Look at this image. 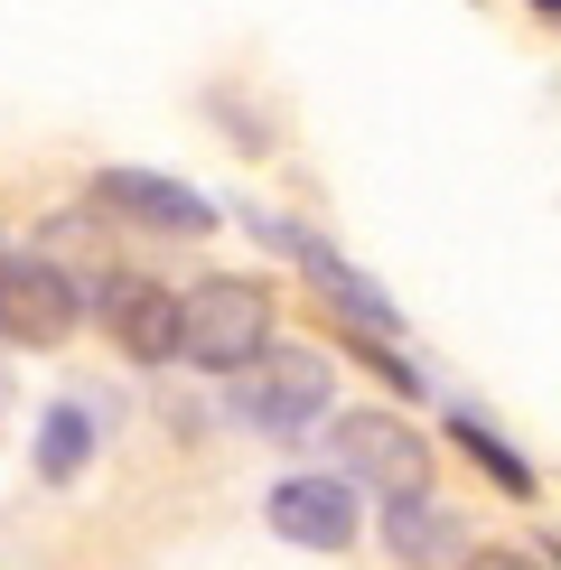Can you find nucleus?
<instances>
[{
  "mask_svg": "<svg viewBox=\"0 0 561 570\" xmlns=\"http://www.w3.org/2000/svg\"><path fill=\"white\" fill-rule=\"evenodd\" d=\"M85 327V291L47 253H0V346H66Z\"/></svg>",
  "mask_w": 561,
  "mask_h": 570,
  "instance_id": "nucleus-3",
  "label": "nucleus"
},
{
  "mask_svg": "<svg viewBox=\"0 0 561 570\" xmlns=\"http://www.w3.org/2000/svg\"><path fill=\"white\" fill-rule=\"evenodd\" d=\"M459 570H552L543 552H505V542H496V552H468Z\"/></svg>",
  "mask_w": 561,
  "mask_h": 570,
  "instance_id": "nucleus-12",
  "label": "nucleus"
},
{
  "mask_svg": "<svg viewBox=\"0 0 561 570\" xmlns=\"http://www.w3.org/2000/svg\"><path fill=\"white\" fill-rule=\"evenodd\" d=\"M450 440L468 449V459L486 468V478H496L505 495H533V468H524V449H505L496 431H486V421H468V412H450Z\"/></svg>",
  "mask_w": 561,
  "mask_h": 570,
  "instance_id": "nucleus-11",
  "label": "nucleus"
},
{
  "mask_svg": "<svg viewBox=\"0 0 561 570\" xmlns=\"http://www.w3.org/2000/svg\"><path fill=\"white\" fill-rule=\"evenodd\" d=\"M94 308H104L112 346H122L131 365H178V291H169V281L122 272V281H104V291H94Z\"/></svg>",
  "mask_w": 561,
  "mask_h": 570,
  "instance_id": "nucleus-6",
  "label": "nucleus"
},
{
  "mask_svg": "<svg viewBox=\"0 0 561 570\" xmlns=\"http://www.w3.org/2000/svg\"><path fill=\"white\" fill-rule=\"evenodd\" d=\"M85 459H94V421L76 412V402H57V412L38 421V478L66 487V478H85Z\"/></svg>",
  "mask_w": 561,
  "mask_h": 570,
  "instance_id": "nucleus-10",
  "label": "nucleus"
},
{
  "mask_svg": "<svg viewBox=\"0 0 561 570\" xmlns=\"http://www.w3.org/2000/svg\"><path fill=\"white\" fill-rule=\"evenodd\" d=\"M94 206L122 216V225H150V234H206V225H216V206H206L197 187H178L159 169H104V178H94Z\"/></svg>",
  "mask_w": 561,
  "mask_h": 570,
  "instance_id": "nucleus-8",
  "label": "nucleus"
},
{
  "mask_svg": "<svg viewBox=\"0 0 561 570\" xmlns=\"http://www.w3.org/2000/svg\"><path fill=\"white\" fill-rule=\"evenodd\" d=\"M384 542H393V561H412V570L468 561V533H459V514L440 505V495H403V505H384Z\"/></svg>",
  "mask_w": 561,
  "mask_h": 570,
  "instance_id": "nucleus-9",
  "label": "nucleus"
},
{
  "mask_svg": "<svg viewBox=\"0 0 561 570\" xmlns=\"http://www.w3.org/2000/svg\"><path fill=\"white\" fill-rule=\"evenodd\" d=\"M263 244H280V253H291V263H299V272L318 281V299L337 308L346 327H365L374 346H393V337H403V308H393L384 291H374V281H365L356 263H346L337 244H318V234H299V225H263Z\"/></svg>",
  "mask_w": 561,
  "mask_h": 570,
  "instance_id": "nucleus-5",
  "label": "nucleus"
},
{
  "mask_svg": "<svg viewBox=\"0 0 561 570\" xmlns=\"http://www.w3.org/2000/svg\"><path fill=\"white\" fill-rule=\"evenodd\" d=\"M327 449L346 459V478L356 487H374L384 505H403V495H431V440L412 431L403 412H337L327 421Z\"/></svg>",
  "mask_w": 561,
  "mask_h": 570,
  "instance_id": "nucleus-2",
  "label": "nucleus"
},
{
  "mask_svg": "<svg viewBox=\"0 0 561 570\" xmlns=\"http://www.w3.org/2000/svg\"><path fill=\"white\" fill-rule=\"evenodd\" d=\"M178 355L197 374H253L272 355V291L244 272H206L178 291Z\"/></svg>",
  "mask_w": 561,
  "mask_h": 570,
  "instance_id": "nucleus-1",
  "label": "nucleus"
},
{
  "mask_svg": "<svg viewBox=\"0 0 561 570\" xmlns=\"http://www.w3.org/2000/svg\"><path fill=\"white\" fill-rule=\"evenodd\" d=\"M533 10H552V19H561V0H533Z\"/></svg>",
  "mask_w": 561,
  "mask_h": 570,
  "instance_id": "nucleus-13",
  "label": "nucleus"
},
{
  "mask_svg": "<svg viewBox=\"0 0 561 570\" xmlns=\"http://www.w3.org/2000/svg\"><path fill=\"white\" fill-rule=\"evenodd\" d=\"M272 533L299 552H356V487L346 478H280L272 487Z\"/></svg>",
  "mask_w": 561,
  "mask_h": 570,
  "instance_id": "nucleus-7",
  "label": "nucleus"
},
{
  "mask_svg": "<svg viewBox=\"0 0 561 570\" xmlns=\"http://www.w3.org/2000/svg\"><path fill=\"white\" fill-rule=\"evenodd\" d=\"M327 355H309V346H280V355H263V365L234 384V412L253 421V431H272V440H291V431H309V421H327Z\"/></svg>",
  "mask_w": 561,
  "mask_h": 570,
  "instance_id": "nucleus-4",
  "label": "nucleus"
}]
</instances>
